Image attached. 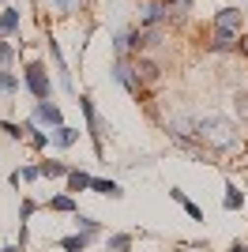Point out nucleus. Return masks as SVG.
I'll list each match as a JSON object with an SVG mask.
<instances>
[{
  "label": "nucleus",
  "instance_id": "1",
  "mask_svg": "<svg viewBox=\"0 0 248 252\" xmlns=\"http://www.w3.org/2000/svg\"><path fill=\"white\" fill-rule=\"evenodd\" d=\"M192 139H196V147H207V151H215V155H226V151L241 147V132L229 121V113L192 117Z\"/></svg>",
  "mask_w": 248,
  "mask_h": 252
},
{
  "label": "nucleus",
  "instance_id": "2",
  "mask_svg": "<svg viewBox=\"0 0 248 252\" xmlns=\"http://www.w3.org/2000/svg\"><path fill=\"white\" fill-rule=\"evenodd\" d=\"M241 23H245V11L226 4V8L215 11V19H211V38H226V42H237L241 34Z\"/></svg>",
  "mask_w": 248,
  "mask_h": 252
},
{
  "label": "nucleus",
  "instance_id": "3",
  "mask_svg": "<svg viewBox=\"0 0 248 252\" xmlns=\"http://www.w3.org/2000/svg\"><path fill=\"white\" fill-rule=\"evenodd\" d=\"M79 109H83V121H87V132H91V143H94V155L102 158L105 147H102V136L109 132V125L102 121V113H98V105H94V98L83 91L79 94Z\"/></svg>",
  "mask_w": 248,
  "mask_h": 252
},
{
  "label": "nucleus",
  "instance_id": "4",
  "mask_svg": "<svg viewBox=\"0 0 248 252\" xmlns=\"http://www.w3.org/2000/svg\"><path fill=\"white\" fill-rule=\"evenodd\" d=\"M23 87L34 94V102H45V98H53V79H49V68L41 61H31L27 68H23Z\"/></svg>",
  "mask_w": 248,
  "mask_h": 252
},
{
  "label": "nucleus",
  "instance_id": "5",
  "mask_svg": "<svg viewBox=\"0 0 248 252\" xmlns=\"http://www.w3.org/2000/svg\"><path fill=\"white\" fill-rule=\"evenodd\" d=\"M177 11L169 0H147L143 8H139V23L135 27H143V31H151V27H165V23H173Z\"/></svg>",
  "mask_w": 248,
  "mask_h": 252
},
{
  "label": "nucleus",
  "instance_id": "6",
  "mask_svg": "<svg viewBox=\"0 0 248 252\" xmlns=\"http://www.w3.org/2000/svg\"><path fill=\"white\" fill-rule=\"evenodd\" d=\"M113 79L128 91V94H143V83H139V75H135V61L132 57H113Z\"/></svg>",
  "mask_w": 248,
  "mask_h": 252
},
{
  "label": "nucleus",
  "instance_id": "7",
  "mask_svg": "<svg viewBox=\"0 0 248 252\" xmlns=\"http://www.w3.org/2000/svg\"><path fill=\"white\" fill-rule=\"evenodd\" d=\"M49 57H53V64H57V79H61V91H68V94H75V83H72V72H68V61H64V53H61V45H57V38L49 34Z\"/></svg>",
  "mask_w": 248,
  "mask_h": 252
},
{
  "label": "nucleus",
  "instance_id": "8",
  "mask_svg": "<svg viewBox=\"0 0 248 252\" xmlns=\"http://www.w3.org/2000/svg\"><path fill=\"white\" fill-rule=\"evenodd\" d=\"M34 125H49V128H61L64 125V113H61V105L53 102V98H45V102L34 105V117H31Z\"/></svg>",
  "mask_w": 248,
  "mask_h": 252
},
{
  "label": "nucleus",
  "instance_id": "9",
  "mask_svg": "<svg viewBox=\"0 0 248 252\" xmlns=\"http://www.w3.org/2000/svg\"><path fill=\"white\" fill-rule=\"evenodd\" d=\"M75 143H79V128H72V125H61L49 132V147H57V151H68Z\"/></svg>",
  "mask_w": 248,
  "mask_h": 252
},
{
  "label": "nucleus",
  "instance_id": "10",
  "mask_svg": "<svg viewBox=\"0 0 248 252\" xmlns=\"http://www.w3.org/2000/svg\"><path fill=\"white\" fill-rule=\"evenodd\" d=\"M135 75H139V83H158L162 79V64L151 61V57H135Z\"/></svg>",
  "mask_w": 248,
  "mask_h": 252
},
{
  "label": "nucleus",
  "instance_id": "11",
  "mask_svg": "<svg viewBox=\"0 0 248 252\" xmlns=\"http://www.w3.org/2000/svg\"><path fill=\"white\" fill-rule=\"evenodd\" d=\"M68 196H79V192H91V173H87V169H68Z\"/></svg>",
  "mask_w": 248,
  "mask_h": 252
},
{
  "label": "nucleus",
  "instance_id": "12",
  "mask_svg": "<svg viewBox=\"0 0 248 252\" xmlns=\"http://www.w3.org/2000/svg\"><path fill=\"white\" fill-rule=\"evenodd\" d=\"M91 233H68V237H61V241H57V249H64V252H87L91 249Z\"/></svg>",
  "mask_w": 248,
  "mask_h": 252
},
{
  "label": "nucleus",
  "instance_id": "13",
  "mask_svg": "<svg viewBox=\"0 0 248 252\" xmlns=\"http://www.w3.org/2000/svg\"><path fill=\"white\" fill-rule=\"evenodd\" d=\"M15 34H19V11L0 8V38H15Z\"/></svg>",
  "mask_w": 248,
  "mask_h": 252
},
{
  "label": "nucleus",
  "instance_id": "14",
  "mask_svg": "<svg viewBox=\"0 0 248 252\" xmlns=\"http://www.w3.org/2000/svg\"><path fill=\"white\" fill-rule=\"evenodd\" d=\"M91 192H98V196H109V200H121L124 189L117 185V181H105V177H91Z\"/></svg>",
  "mask_w": 248,
  "mask_h": 252
},
{
  "label": "nucleus",
  "instance_id": "15",
  "mask_svg": "<svg viewBox=\"0 0 248 252\" xmlns=\"http://www.w3.org/2000/svg\"><path fill=\"white\" fill-rule=\"evenodd\" d=\"M169 200L173 203H181V207L188 211V219H196V222H203V207H199V203H192L185 196V189H169Z\"/></svg>",
  "mask_w": 248,
  "mask_h": 252
},
{
  "label": "nucleus",
  "instance_id": "16",
  "mask_svg": "<svg viewBox=\"0 0 248 252\" xmlns=\"http://www.w3.org/2000/svg\"><path fill=\"white\" fill-rule=\"evenodd\" d=\"M245 196H248V192H241L237 185H229V181H226V192H222V207H226V211H241V207H245Z\"/></svg>",
  "mask_w": 248,
  "mask_h": 252
},
{
  "label": "nucleus",
  "instance_id": "17",
  "mask_svg": "<svg viewBox=\"0 0 248 252\" xmlns=\"http://www.w3.org/2000/svg\"><path fill=\"white\" fill-rule=\"evenodd\" d=\"M72 222H75V233H91V237H98V233H102V222L91 219V215H79V211H75Z\"/></svg>",
  "mask_w": 248,
  "mask_h": 252
},
{
  "label": "nucleus",
  "instance_id": "18",
  "mask_svg": "<svg viewBox=\"0 0 248 252\" xmlns=\"http://www.w3.org/2000/svg\"><path fill=\"white\" fill-rule=\"evenodd\" d=\"M45 207H49V211H57V215H75V211H79V207H75V196H68V192L53 196V200L45 203Z\"/></svg>",
  "mask_w": 248,
  "mask_h": 252
},
{
  "label": "nucleus",
  "instance_id": "19",
  "mask_svg": "<svg viewBox=\"0 0 248 252\" xmlns=\"http://www.w3.org/2000/svg\"><path fill=\"white\" fill-rule=\"evenodd\" d=\"M132 245H135L132 233H109V237H105V252H128Z\"/></svg>",
  "mask_w": 248,
  "mask_h": 252
},
{
  "label": "nucleus",
  "instance_id": "20",
  "mask_svg": "<svg viewBox=\"0 0 248 252\" xmlns=\"http://www.w3.org/2000/svg\"><path fill=\"white\" fill-rule=\"evenodd\" d=\"M68 169H72L68 162H61V158H49V162H41V166H38V173H41V177H68Z\"/></svg>",
  "mask_w": 248,
  "mask_h": 252
},
{
  "label": "nucleus",
  "instance_id": "21",
  "mask_svg": "<svg viewBox=\"0 0 248 252\" xmlns=\"http://www.w3.org/2000/svg\"><path fill=\"white\" fill-rule=\"evenodd\" d=\"M0 94H19V75L11 72V68H0Z\"/></svg>",
  "mask_w": 248,
  "mask_h": 252
},
{
  "label": "nucleus",
  "instance_id": "22",
  "mask_svg": "<svg viewBox=\"0 0 248 252\" xmlns=\"http://www.w3.org/2000/svg\"><path fill=\"white\" fill-rule=\"evenodd\" d=\"M15 61H19V49H15V42H0V68H11Z\"/></svg>",
  "mask_w": 248,
  "mask_h": 252
},
{
  "label": "nucleus",
  "instance_id": "23",
  "mask_svg": "<svg viewBox=\"0 0 248 252\" xmlns=\"http://www.w3.org/2000/svg\"><path fill=\"white\" fill-rule=\"evenodd\" d=\"M233 109H237V117L248 125V91H237V94H233Z\"/></svg>",
  "mask_w": 248,
  "mask_h": 252
},
{
  "label": "nucleus",
  "instance_id": "24",
  "mask_svg": "<svg viewBox=\"0 0 248 252\" xmlns=\"http://www.w3.org/2000/svg\"><path fill=\"white\" fill-rule=\"evenodd\" d=\"M49 4L61 11V15H72V11H79V8H83V0H49Z\"/></svg>",
  "mask_w": 248,
  "mask_h": 252
},
{
  "label": "nucleus",
  "instance_id": "25",
  "mask_svg": "<svg viewBox=\"0 0 248 252\" xmlns=\"http://www.w3.org/2000/svg\"><path fill=\"white\" fill-rule=\"evenodd\" d=\"M0 128H4V136H11V139H27L23 125H11V121H0Z\"/></svg>",
  "mask_w": 248,
  "mask_h": 252
},
{
  "label": "nucleus",
  "instance_id": "26",
  "mask_svg": "<svg viewBox=\"0 0 248 252\" xmlns=\"http://www.w3.org/2000/svg\"><path fill=\"white\" fill-rule=\"evenodd\" d=\"M19 173V181H38L41 173H38V166H23V169H15Z\"/></svg>",
  "mask_w": 248,
  "mask_h": 252
},
{
  "label": "nucleus",
  "instance_id": "27",
  "mask_svg": "<svg viewBox=\"0 0 248 252\" xmlns=\"http://www.w3.org/2000/svg\"><path fill=\"white\" fill-rule=\"evenodd\" d=\"M169 4H173V11H177V15H181V11H188V8H192V4H196V0H169Z\"/></svg>",
  "mask_w": 248,
  "mask_h": 252
},
{
  "label": "nucleus",
  "instance_id": "28",
  "mask_svg": "<svg viewBox=\"0 0 248 252\" xmlns=\"http://www.w3.org/2000/svg\"><path fill=\"white\" fill-rule=\"evenodd\" d=\"M229 252H248V245L245 241H233V245H229Z\"/></svg>",
  "mask_w": 248,
  "mask_h": 252
},
{
  "label": "nucleus",
  "instance_id": "29",
  "mask_svg": "<svg viewBox=\"0 0 248 252\" xmlns=\"http://www.w3.org/2000/svg\"><path fill=\"white\" fill-rule=\"evenodd\" d=\"M0 252H23V249H19V245H8V249H0Z\"/></svg>",
  "mask_w": 248,
  "mask_h": 252
},
{
  "label": "nucleus",
  "instance_id": "30",
  "mask_svg": "<svg viewBox=\"0 0 248 252\" xmlns=\"http://www.w3.org/2000/svg\"><path fill=\"white\" fill-rule=\"evenodd\" d=\"M241 49H245V57H248V38H241Z\"/></svg>",
  "mask_w": 248,
  "mask_h": 252
},
{
  "label": "nucleus",
  "instance_id": "31",
  "mask_svg": "<svg viewBox=\"0 0 248 252\" xmlns=\"http://www.w3.org/2000/svg\"><path fill=\"white\" fill-rule=\"evenodd\" d=\"M0 8H4V0H0Z\"/></svg>",
  "mask_w": 248,
  "mask_h": 252
}]
</instances>
